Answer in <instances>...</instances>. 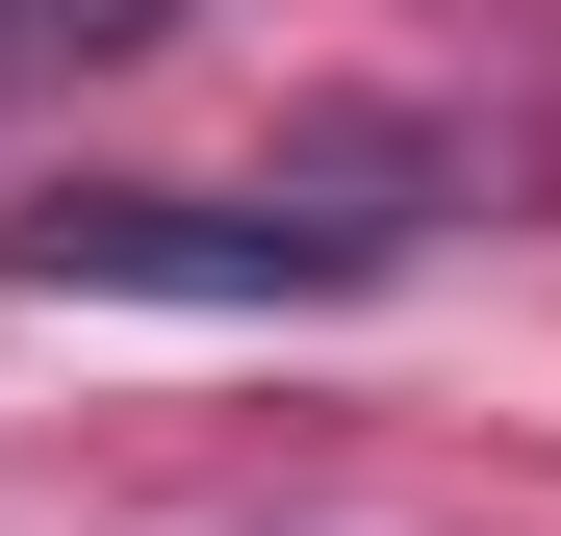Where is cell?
I'll return each instance as SVG.
<instances>
[{
	"label": "cell",
	"instance_id": "obj_1",
	"mask_svg": "<svg viewBox=\"0 0 561 536\" xmlns=\"http://www.w3.org/2000/svg\"><path fill=\"white\" fill-rule=\"evenodd\" d=\"M434 153H332V179H77V205H0V282L26 307H332L434 230Z\"/></svg>",
	"mask_w": 561,
	"mask_h": 536
},
{
	"label": "cell",
	"instance_id": "obj_2",
	"mask_svg": "<svg viewBox=\"0 0 561 536\" xmlns=\"http://www.w3.org/2000/svg\"><path fill=\"white\" fill-rule=\"evenodd\" d=\"M153 26V0H0V77H26V52H128Z\"/></svg>",
	"mask_w": 561,
	"mask_h": 536
}]
</instances>
